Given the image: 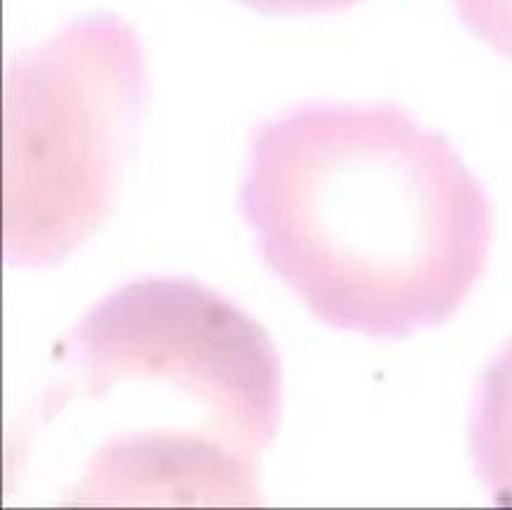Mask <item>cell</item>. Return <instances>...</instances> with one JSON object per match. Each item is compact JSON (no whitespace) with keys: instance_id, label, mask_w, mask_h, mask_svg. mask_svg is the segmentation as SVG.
I'll return each mask as SVG.
<instances>
[{"instance_id":"obj_1","label":"cell","mask_w":512,"mask_h":510,"mask_svg":"<svg viewBox=\"0 0 512 510\" xmlns=\"http://www.w3.org/2000/svg\"><path fill=\"white\" fill-rule=\"evenodd\" d=\"M280 412L259 321L190 278H144L60 343L10 472L46 465L60 506H256Z\"/></svg>"},{"instance_id":"obj_2","label":"cell","mask_w":512,"mask_h":510,"mask_svg":"<svg viewBox=\"0 0 512 510\" xmlns=\"http://www.w3.org/2000/svg\"><path fill=\"white\" fill-rule=\"evenodd\" d=\"M242 214L316 319L371 338L446 324L493 235L489 197L453 144L390 103H309L261 123Z\"/></svg>"},{"instance_id":"obj_3","label":"cell","mask_w":512,"mask_h":510,"mask_svg":"<svg viewBox=\"0 0 512 510\" xmlns=\"http://www.w3.org/2000/svg\"><path fill=\"white\" fill-rule=\"evenodd\" d=\"M146 94L137 36L82 17L5 72V259L58 264L111 216Z\"/></svg>"},{"instance_id":"obj_4","label":"cell","mask_w":512,"mask_h":510,"mask_svg":"<svg viewBox=\"0 0 512 510\" xmlns=\"http://www.w3.org/2000/svg\"><path fill=\"white\" fill-rule=\"evenodd\" d=\"M469 448L493 499L512 506V338L479 381L469 420Z\"/></svg>"},{"instance_id":"obj_5","label":"cell","mask_w":512,"mask_h":510,"mask_svg":"<svg viewBox=\"0 0 512 510\" xmlns=\"http://www.w3.org/2000/svg\"><path fill=\"white\" fill-rule=\"evenodd\" d=\"M453 3L469 32L512 60V0H453Z\"/></svg>"},{"instance_id":"obj_6","label":"cell","mask_w":512,"mask_h":510,"mask_svg":"<svg viewBox=\"0 0 512 510\" xmlns=\"http://www.w3.org/2000/svg\"><path fill=\"white\" fill-rule=\"evenodd\" d=\"M261 15H326L357 5L359 0H237Z\"/></svg>"}]
</instances>
